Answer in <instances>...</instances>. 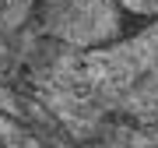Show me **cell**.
<instances>
[{"label":"cell","instance_id":"cell-1","mask_svg":"<svg viewBox=\"0 0 158 148\" xmlns=\"http://www.w3.org/2000/svg\"><path fill=\"white\" fill-rule=\"evenodd\" d=\"M0 148H77V141L46 102L0 85Z\"/></svg>","mask_w":158,"mask_h":148}]
</instances>
